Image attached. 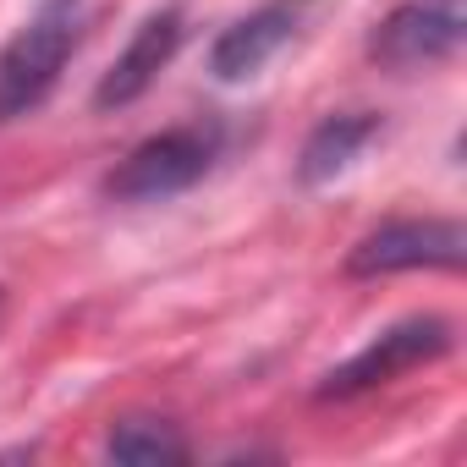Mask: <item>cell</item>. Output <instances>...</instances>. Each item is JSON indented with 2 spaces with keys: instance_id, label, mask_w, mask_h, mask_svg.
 <instances>
[{
  "instance_id": "1",
  "label": "cell",
  "mask_w": 467,
  "mask_h": 467,
  "mask_svg": "<svg viewBox=\"0 0 467 467\" xmlns=\"http://www.w3.org/2000/svg\"><path fill=\"white\" fill-rule=\"evenodd\" d=\"M83 23H88L83 0H45L12 34V45L0 50V121H17L50 99L72 50L83 45Z\"/></svg>"
},
{
  "instance_id": "2",
  "label": "cell",
  "mask_w": 467,
  "mask_h": 467,
  "mask_svg": "<svg viewBox=\"0 0 467 467\" xmlns=\"http://www.w3.org/2000/svg\"><path fill=\"white\" fill-rule=\"evenodd\" d=\"M209 165H214V132H203V127H171V132L143 138L105 176V198H116V203H160V198H176L192 182H203Z\"/></svg>"
},
{
  "instance_id": "3",
  "label": "cell",
  "mask_w": 467,
  "mask_h": 467,
  "mask_svg": "<svg viewBox=\"0 0 467 467\" xmlns=\"http://www.w3.org/2000/svg\"><path fill=\"white\" fill-rule=\"evenodd\" d=\"M462 39H467V0H396L368 34V56L385 72H418L451 61Z\"/></svg>"
},
{
  "instance_id": "4",
  "label": "cell",
  "mask_w": 467,
  "mask_h": 467,
  "mask_svg": "<svg viewBox=\"0 0 467 467\" xmlns=\"http://www.w3.org/2000/svg\"><path fill=\"white\" fill-rule=\"evenodd\" d=\"M451 352V325L434 319V314H418V319H401L390 325L385 336H374L358 358H347L341 368L325 374L319 385V401H341V396H363L374 385H390L396 374L418 368V363H434Z\"/></svg>"
},
{
  "instance_id": "5",
  "label": "cell",
  "mask_w": 467,
  "mask_h": 467,
  "mask_svg": "<svg viewBox=\"0 0 467 467\" xmlns=\"http://www.w3.org/2000/svg\"><path fill=\"white\" fill-rule=\"evenodd\" d=\"M462 220H390L347 254V275H401V270H462Z\"/></svg>"
},
{
  "instance_id": "6",
  "label": "cell",
  "mask_w": 467,
  "mask_h": 467,
  "mask_svg": "<svg viewBox=\"0 0 467 467\" xmlns=\"http://www.w3.org/2000/svg\"><path fill=\"white\" fill-rule=\"evenodd\" d=\"M182 34H187V17L176 12V6H160V12H149L143 23H138V34L127 39V50L110 61V72L99 78V88H94V105L99 110H121V105H132V99H143L149 88H154V78L176 61V50H182Z\"/></svg>"
},
{
  "instance_id": "7",
  "label": "cell",
  "mask_w": 467,
  "mask_h": 467,
  "mask_svg": "<svg viewBox=\"0 0 467 467\" xmlns=\"http://www.w3.org/2000/svg\"><path fill=\"white\" fill-rule=\"evenodd\" d=\"M292 28H297V12L292 6H265V12H248L237 17L209 50V72L220 83H243L254 72H265L286 45H292Z\"/></svg>"
},
{
  "instance_id": "8",
  "label": "cell",
  "mask_w": 467,
  "mask_h": 467,
  "mask_svg": "<svg viewBox=\"0 0 467 467\" xmlns=\"http://www.w3.org/2000/svg\"><path fill=\"white\" fill-rule=\"evenodd\" d=\"M374 138H379V116H368V110H352V116H330V121H319L314 138L303 143L297 182H303V187H325V182L347 176V171L363 160V149H368Z\"/></svg>"
},
{
  "instance_id": "9",
  "label": "cell",
  "mask_w": 467,
  "mask_h": 467,
  "mask_svg": "<svg viewBox=\"0 0 467 467\" xmlns=\"http://www.w3.org/2000/svg\"><path fill=\"white\" fill-rule=\"evenodd\" d=\"M105 451H110V462H127V467H176V462H187V440L165 418H121L110 429Z\"/></svg>"
},
{
  "instance_id": "10",
  "label": "cell",
  "mask_w": 467,
  "mask_h": 467,
  "mask_svg": "<svg viewBox=\"0 0 467 467\" xmlns=\"http://www.w3.org/2000/svg\"><path fill=\"white\" fill-rule=\"evenodd\" d=\"M0 303H6V297H0Z\"/></svg>"
}]
</instances>
